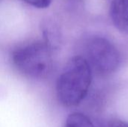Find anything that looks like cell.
I'll return each instance as SVG.
<instances>
[{
	"label": "cell",
	"instance_id": "cell-1",
	"mask_svg": "<svg viewBox=\"0 0 128 127\" xmlns=\"http://www.w3.org/2000/svg\"><path fill=\"white\" fill-rule=\"evenodd\" d=\"M92 81V69L81 55L70 58L56 83V96L64 107L79 106L87 96Z\"/></svg>",
	"mask_w": 128,
	"mask_h": 127
},
{
	"label": "cell",
	"instance_id": "cell-2",
	"mask_svg": "<svg viewBox=\"0 0 128 127\" xmlns=\"http://www.w3.org/2000/svg\"><path fill=\"white\" fill-rule=\"evenodd\" d=\"M53 54L43 40H37L17 45L9 56L13 68L20 76L40 81L50 76L53 69Z\"/></svg>",
	"mask_w": 128,
	"mask_h": 127
},
{
	"label": "cell",
	"instance_id": "cell-3",
	"mask_svg": "<svg viewBox=\"0 0 128 127\" xmlns=\"http://www.w3.org/2000/svg\"><path fill=\"white\" fill-rule=\"evenodd\" d=\"M84 57L92 69L104 75L116 71L120 61L119 53L116 46L107 39L93 37L87 40Z\"/></svg>",
	"mask_w": 128,
	"mask_h": 127
},
{
	"label": "cell",
	"instance_id": "cell-4",
	"mask_svg": "<svg viewBox=\"0 0 128 127\" xmlns=\"http://www.w3.org/2000/svg\"><path fill=\"white\" fill-rule=\"evenodd\" d=\"M110 17L117 29L128 34V0H112Z\"/></svg>",
	"mask_w": 128,
	"mask_h": 127
},
{
	"label": "cell",
	"instance_id": "cell-5",
	"mask_svg": "<svg viewBox=\"0 0 128 127\" xmlns=\"http://www.w3.org/2000/svg\"><path fill=\"white\" fill-rule=\"evenodd\" d=\"M41 32L43 40L55 52L61 43V34L58 27L52 22L46 21L41 25Z\"/></svg>",
	"mask_w": 128,
	"mask_h": 127
},
{
	"label": "cell",
	"instance_id": "cell-6",
	"mask_svg": "<svg viewBox=\"0 0 128 127\" xmlns=\"http://www.w3.org/2000/svg\"><path fill=\"white\" fill-rule=\"evenodd\" d=\"M63 127H95L92 121L81 112L70 114L64 123Z\"/></svg>",
	"mask_w": 128,
	"mask_h": 127
},
{
	"label": "cell",
	"instance_id": "cell-7",
	"mask_svg": "<svg viewBox=\"0 0 128 127\" xmlns=\"http://www.w3.org/2000/svg\"><path fill=\"white\" fill-rule=\"evenodd\" d=\"M27 4L40 9L46 8L50 6L52 0H23Z\"/></svg>",
	"mask_w": 128,
	"mask_h": 127
},
{
	"label": "cell",
	"instance_id": "cell-8",
	"mask_svg": "<svg viewBox=\"0 0 128 127\" xmlns=\"http://www.w3.org/2000/svg\"><path fill=\"white\" fill-rule=\"evenodd\" d=\"M108 127H128V123L120 120H115L109 124Z\"/></svg>",
	"mask_w": 128,
	"mask_h": 127
}]
</instances>
